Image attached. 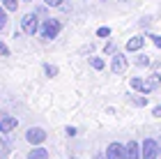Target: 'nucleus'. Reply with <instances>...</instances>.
Here are the masks:
<instances>
[{
  "mask_svg": "<svg viewBox=\"0 0 161 159\" xmlns=\"http://www.w3.org/2000/svg\"><path fill=\"white\" fill-rule=\"evenodd\" d=\"M97 159H104V157H97Z\"/></svg>",
  "mask_w": 161,
  "mask_h": 159,
  "instance_id": "cd10ccee",
  "label": "nucleus"
},
{
  "mask_svg": "<svg viewBox=\"0 0 161 159\" xmlns=\"http://www.w3.org/2000/svg\"><path fill=\"white\" fill-rule=\"evenodd\" d=\"M5 157H7V143L0 139V159H5Z\"/></svg>",
  "mask_w": 161,
  "mask_h": 159,
  "instance_id": "6ab92c4d",
  "label": "nucleus"
},
{
  "mask_svg": "<svg viewBox=\"0 0 161 159\" xmlns=\"http://www.w3.org/2000/svg\"><path fill=\"white\" fill-rule=\"evenodd\" d=\"M14 127H16V118H3V120H0V132H3V134L12 132Z\"/></svg>",
  "mask_w": 161,
  "mask_h": 159,
  "instance_id": "1a4fd4ad",
  "label": "nucleus"
},
{
  "mask_svg": "<svg viewBox=\"0 0 161 159\" xmlns=\"http://www.w3.org/2000/svg\"><path fill=\"white\" fill-rule=\"evenodd\" d=\"M154 118H161V106H157V108H154Z\"/></svg>",
  "mask_w": 161,
  "mask_h": 159,
  "instance_id": "393cba45",
  "label": "nucleus"
},
{
  "mask_svg": "<svg viewBox=\"0 0 161 159\" xmlns=\"http://www.w3.org/2000/svg\"><path fill=\"white\" fill-rule=\"evenodd\" d=\"M21 28H23V32L25 35H35L39 30V19H37V14H25L23 19H21Z\"/></svg>",
  "mask_w": 161,
  "mask_h": 159,
  "instance_id": "f03ea898",
  "label": "nucleus"
},
{
  "mask_svg": "<svg viewBox=\"0 0 161 159\" xmlns=\"http://www.w3.org/2000/svg\"><path fill=\"white\" fill-rule=\"evenodd\" d=\"M44 3H46L48 7H60V5L64 3V0H44Z\"/></svg>",
  "mask_w": 161,
  "mask_h": 159,
  "instance_id": "412c9836",
  "label": "nucleus"
},
{
  "mask_svg": "<svg viewBox=\"0 0 161 159\" xmlns=\"http://www.w3.org/2000/svg\"><path fill=\"white\" fill-rule=\"evenodd\" d=\"M25 3H30V0H25Z\"/></svg>",
  "mask_w": 161,
  "mask_h": 159,
  "instance_id": "c85d7f7f",
  "label": "nucleus"
},
{
  "mask_svg": "<svg viewBox=\"0 0 161 159\" xmlns=\"http://www.w3.org/2000/svg\"><path fill=\"white\" fill-rule=\"evenodd\" d=\"M99 37H111V28H106V26H101L99 30H97Z\"/></svg>",
  "mask_w": 161,
  "mask_h": 159,
  "instance_id": "dca6fc26",
  "label": "nucleus"
},
{
  "mask_svg": "<svg viewBox=\"0 0 161 159\" xmlns=\"http://www.w3.org/2000/svg\"><path fill=\"white\" fill-rule=\"evenodd\" d=\"M124 150H127V159H141V148H138L136 141H129Z\"/></svg>",
  "mask_w": 161,
  "mask_h": 159,
  "instance_id": "6e6552de",
  "label": "nucleus"
},
{
  "mask_svg": "<svg viewBox=\"0 0 161 159\" xmlns=\"http://www.w3.org/2000/svg\"><path fill=\"white\" fill-rule=\"evenodd\" d=\"M106 159H127V150L122 143H111L106 150Z\"/></svg>",
  "mask_w": 161,
  "mask_h": 159,
  "instance_id": "20e7f679",
  "label": "nucleus"
},
{
  "mask_svg": "<svg viewBox=\"0 0 161 159\" xmlns=\"http://www.w3.org/2000/svg\"><path fill=\"white\" fill-rule=\"evenodd\" d=\"M90 62H92L94 69H104V60H101V58H90Z\"/></svg>",
  "mask_w": 161,
  "mask_h": 159,
  "instance_id": "2eb2a0df",
  "label": "nucleus"
},
{
  "mask_svg": "<svg viewBox=\"0 0 161 159\" xmlns=\"http://www.w3.org/2000/svg\"><path fill=\"white\" fill-rule=\"evenodd\" d=\"M5 26H7V12L3 9V7H0V30H3Z\"/></svg>",
  "mask_w": 161,
  "mask_h": 159,
  "instance_id": "f3484780",
  "label": "nucleus"
},
{
  "mask_svg": "<svg viewBox=\"0 0 161 159\" xmlns=\"http://www.w3.org/2000/svg\"><path fill=\"white\" fill-rule=\"evenodd\" d=\"M150 39L154 42V46H157V48H161V35H152Z\"/></svg>",
  "mask_w": 161,
  "mask_h": 159,
  "instance_id": "4be33fe9",
  "label": "nucleus"
},
{
  "mask_svg": "<svg viewBox=\"0 0 161 159\" xmlns=\"http://www.w3.org/2000/svg\"><path fill=\"white\" fill-rule=\"evenodd\" d=\"M44 69H46V74H48V76H55V74H58V67H53V65H46Z\"/></svg>",
  "mask_w": 161,
  "mask_h": 159,
  "instance_id": "aec40b11",
  "label": "nucleus"
},
{
  "mask_svg": "<svg viewBox=\"0 0 161 159\" xmlns=\"http://www.w3.org/2000/svg\"><path fill=\"white\" fill-rule=\"evenodd\" d=\"M127 55L124 53H115L113 55V62H111V69L115 71V74H122V71H127Z\"/></svg>",
  "mask_w": 161,
  "mask_h": 159,
  "instance_id": "39448f33",
  "label": "nucleus"
},
{
  "mask_svg": "<svg viewBox=\"0 0 161 159\" xmlns=\"http://www.w3.org/2000/svg\"><path fill=\"white\" fill-rule=\"evenodd\" d=\"M141 157H143V159H157V157H159V145H157V141L145 139L143 150H141Z\"/></svg>",
  "mask_w": 161,
  "mask_h": 159,
  "instance_id": "7ed1b4c3",
  "label": "nucleus"
},
{
  "mask_svg": "<svg viewBox=\"0 0 161 159\" xmlns=\"http://www.w3.org/2000/svg\"><path fill=\"white\" fill-rule=\"evenodd\" d=\"M159 157H161V143H159Z\"/></svg>",
  "mask_w": 161,
  "mask_h": 159,
  "instance_id": "a878e982",
  "label": "nucleus"
},
{
  "mask_svg": "<svg viewBox=\"0 0 161 159\" xmlns=\"http://www.w3.org/2000/svg\"><path fill=\"white\" fill-rule=\"evenodd\" d=\"M104 51H106V53H115V44H111V42H108V44L104 46Z\"/></svg>",
  "mask_w": 161,
  "mask_h": 159,
  "instance_id": "b1692460",
  "label": "nucleus"
},
{
  "mask_svg": "<svg viewBox=\"0 0 161 159\" xmlns=\"http://www.w3.org/2000/svg\"><path fill=\"white\" fill-rule=\"evenodd\" d=\"M129 102L136 104V106H145L147 104V97H136V95H129Z\"/></svg>",
  "mask_w": 161,
  "mask_h": 159,
  "instance_id": "ddd939ff",
  "label": "nucleus"
},
{
  "mask_svg": "<svg viewBox=\"0 0 161 159\" xmlns=\"http://www.w3.org/2000/svg\"><path fill=\"white\" fill-rule=\"evenodd\" d=\"M60 30H62V23L58 19H46V21H44V26L39 28V32H42L44 39H55Z\"/></svg>",
  "mask_w": 161,
  "mask_h": 159,
  "instance_id": "f257e3e1",
  "label": "nucleus"
},
{
  "mask_svg": "<svg viewBox=\"0 0 161 159\" xmlns=\"http://www.w3.org/2000/svg\"><path fill=\"white\" fill-rule=\"evenodd\" d=\"M145 83H147V88H150V90H154V88H159V85H161V76H159V74H152Z\"/></svg>",
  "mask_w": 161,
  "mask_h": 159,
  "instance_id": "f8f14e48",
  "label": "nucleus"
},
{
  "mask_svg": "<svg viewBox=\"0 0 161 159\" xmlns=\"http://www.w3.org/2000/svg\"><path fill=\"white\" fill-rule=\"evenodd\" d=\"M136 65H141V67H147V65H150V58H147V55H138Z\"/></svg>",
  "mask_w": 161,
  "mask_h": 159,
  "instance_id": "a211bd4d",
  "label": "nucleus"
},
{
  "mask_svg": "<svg viewBox=\"0 0 161 159\" xmlns=\"http://www.w3.org/2000/svg\"><path fill=\"white\" fill-rule=\"evenodd\" d=\"M25 139H28V143H32V145H39V143L46 139V132H44V129H39V127H32V129H28Z\"/></svg>",
  "mask_w": 161,
  "mask_h": 159,
  "instance_id": "423d86ee",
  "label": "nucleus"
},
{
  "mask_svg": "<svg viewBox=\"0 0 161 159\" xmlns=\"http://www.w3.org/2000/svg\"><path fill=\"white\" fill-rule=\"evenodd\" d=\"M3 5H5V9H9V12H16V7H19L16 0H3Z\"/></svg>",
  "mask_w": 161,
  "mask_h": 159,
  "instance_id": "4468645a",
  "label": "nucleus"
},
{
  "mask_svg": "<svg viewBox=\"0 0 161 159\" xmlns=\"http://www.w3.org/2000/svg\"><path fill=\"white\" fill-rule=\"evenodd\" d=\"M0 55H9V48H7V44H3V42H0Z\"/></svg>",
  "mask_w": 161,
  "mask_h": 159,
  "instance_id": "5701e85b",
  "label": "nucleus"
},
{
  "mask_svg": "<svg viewBox=\"0 0 161 159\" xmlns=\"http://www.w3.org/2000/svg\"><path fill=\"white\" fill-rule=\"evenodd\" d=\"M159 74H161V65H159Z\"/></svg>",
  "mask_w": 161,
  "mask_h": 159,
  "instance_id": "bb28decb",
  "label": "nucleus"
},
{
  "mask_svg": "<svg viewBox=\"0 0 161 159\" xmlns=\"http://www.w3.org/2000/svg\"><path fill=\"white\" fill-rule=\"evenodd\" d=\"M143 44H145V37L136 35V37H131V39L127 42V51H129V53H134V51H141V48H143Z\"/></svg>",
  "mask_w": 161,
  "mask_h": 159,
  "instance_id": "0eeeda50",
  "label": "nucleus"
},
{
  "mask_svg": "<svg viewBox=\"0 0 161 159\" xmlns=\"http://www.w3.org/2000/svg\"><path fill=\"white\" fill-rule=\"evenodd\" d=\"M28 159H48V150H44V148H35V150H30Z\"/></svg>",
  "mask_w": 161,
  "mask_h": 159,
  "instance_id": "9b49d317",
  "label": "nucleus"
},
{
  "mask_svg": "<svg viewBox=\"0 0 161 159\" xmlns=\"http://www.w3.org/2000/svg\"><path fill=\"white\" fill-rule=\"evenodd\" d=\"M131 88H134V90H141L143 95H147V92H150L147 83H145L143 78H131Z\"/></svg>",
  "mask_w": 161,
  "mask_h": 159,
  "instance_id": "9d476101",
  "label": "nucleus"
}]
</instances>
